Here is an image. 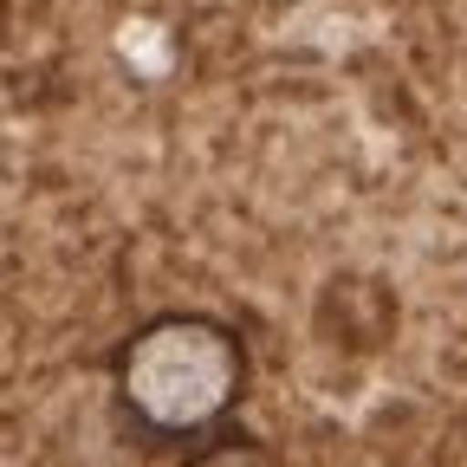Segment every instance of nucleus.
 I'll return each mask as SVG.
<instances>
[{
  "label": "nucleus",
  "instance_id": "f257e3e1",
  "mask_svg": "<svg viewBox=\"0 0 467 467\" xmlns=\"http://www.w3.org/2000/svg\"><path fill=\"white\" fill-rule=\"evenodd\" d=\"M110 389L150 448H202L247 402V344L214 312H162L117 344Z\"/></svg>",
  "mask_w": 467,
  "mask_h": 467
},
{
  "label": "nucleus",
  "instance_id": "f03ea898",
  "mask_svg": "<svg viewBox=\"0 0 467 467\" xmlns=\"http://www.w3.org/2000/svg\"><path fill=\"white\" fill-rule=\"evenodd\" d=\"M182 467H285L266 441H254V435H214V441H202V448H189L182 454Z\"/></svg>",
  "mask_w": 467,
  "mask_h": 467
}]
</instances>
